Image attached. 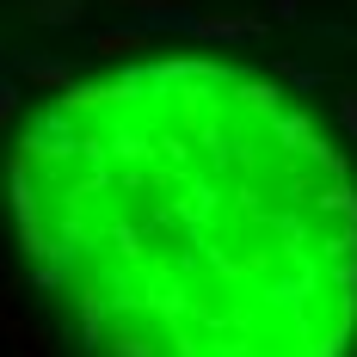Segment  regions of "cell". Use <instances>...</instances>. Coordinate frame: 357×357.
Instances as JSON below:
<instances>
[{"label":"cell","mask_w":357,"mask_h":357,"mask_svg":"<svg viewBox=\"0 0 357 357\" xmlns=\"http://www.w3.org/2000/svg\"><path fill=\"white\" fill-rule=\"evenodd\" d=\"M19 228L105 357H339L357 197L265 80L80 86L19 148Z\"/></svg>","instance_id":"cell-1"}]
</instances>
